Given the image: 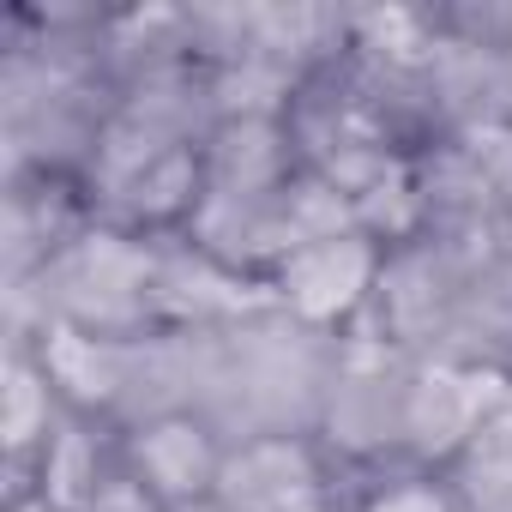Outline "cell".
<instances>
[{
  "label": "cell",
  "instance_id": "1",
  "mask_svg": "<svg viewBox=\"0 0 512 512\" xmlns=\"http://www.w3.org/2000/svg\"><path fill=\"white\" fill-rule=\"evenodd\" d=\"M374 260L356 247V235H314L284 260V302H296L308 320H332L344 308H356V296L368 290Z\"/></svg>",
  "mask_w": 512,
  "mask_h": 512
},
{
  "label": "cell",
  "instance_id": "2",
  "mask_svg": "<svg viewBox=\"0 0 512 512\" xmlns=\"http://www.w3.org/2000/svg\"><path fill=\"white\" fill-rule=\"evenodd\" d=\"M139 470H145V482L157 494L187 500V494H199L211 482L217 458H211L205 428H193V422H151L145 440H139Z\"/></svg>",
  "mask_w": 512,
  "mask_h": 512
},
{
  "label": "cell",
  "instance_id": "3",
  "mask_svg": "<svg viewBox=\"0 0 512 512\" xmlns=\"http://www.w3.org/2000/svg\"><path fill=\"white\" fill-rule=\"evenodd\" d=\"M368 512H452V500L428 482H404V488H386L368 500Z\"/></svg>",
  "mask_w": 512,
  "mask_h": 512
}]
</instances>
